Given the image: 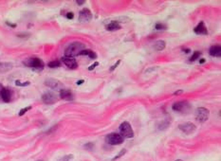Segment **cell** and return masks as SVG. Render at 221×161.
<instances>
[{"instance_id": "8d00e7d4", "label": "cell", "mask_w": 221, "mask_h": 161, "mask_svg": "<svg viewBox=\"0 0 221 161\" xmlns=\"http://www.w3.org/2000/svg\"><path fill=\"white\" fill-rule=\"evenodd\" d=\"M203 63H205V59H201L200 60V64H203Z\"/></svg>"}, {"instance_id": "f1b7e54d", "label": "cell", "mask_w": 221, "mask_h": 161, "mask_svg": "<svg viewBox=\"0 0 221 161\" xmlns=\"http://www.w3.org/2000/svg\"><path fill=\"white\" fill-rule=\"evenodd\" d=\"M98 65H99V63H98V62H95L93 65H91L89 66V68H88V70H89V71H92V70H93L94 68H95L96 66H98Z\"/></svg>"}, {"instance_id": "4dcf8cb0", "label": "cell", "mask_w": 221, "mask_h": 161, "mask_svg": "<svg viewBox=\"0 0 221 161\" xmlns=\"http://www.w3.org/2000/svg\"><path fill=\"white\" fill-rule=\"evenodd\" d=\"M182 93H183V90H178V91H176L174 93V95L175 96H178V95H181Z\"/></svg>"}, {"instance_id": "1f68e13d", "label": "cell", "mask_w": 221, "mask_h": 161, "mask_svg": "<svg viewBox=\"0 0 221 161\" xmlns=\"http://www.w3.org/2000/svg\"><path fill=\"white\" fill-rule=\"evenodd\" d=\"M6 24H7L8 26L12 27V28H15V27H16V25H15V24H12V23H10V22H7Z\"/></svg>"}, {"instance_id": "8fae6325", "label": "cell", "mask_w": 221, "mask_h": 161, "mask_svg": "<svg viewBox=\"0 0 221 161\" xmlns=\"http://www.w3.org/2000/svg\"><path fill=\"white\" fill-rule=\"evenodd\" d=\"M61 61L64 63V65H66L67 68L70 69H76L78 68V64L74 58H69V57H63Z\"/></svg>"}, {"instance_id": "8992f818", "label": "cell", "mask_w": 221, "mask_h": 161, "mask_svg": "<svg viewBox=\"0 0 221 161\" xmlns=\"http://www.w3.org/2000/svg\"><path fill=\"white\" fill-rule=\"evenodd\" d=\"M172 109L175 112H186L190 109V104L187 101H180L172 105Z\"/></svg>"}, {"instance_id": "836d02e7", "label": "cell", "mask_w": 221, "mask_h": 161, "mask_svg": "<svg viewBox=\"0 0 221 161\" xmlns=\"http://www.w3.org/2000/svg\"><path fill=\"white\" fill-rule=\"evenodd\" d=\"M182 50H183V51H185V53L191 52V50H190V48H182Z\"/></svg>"}, {"instance_id": "e0dca14e", "label": "cell", "mask_w": 221, "mask_h": 161, "mask_svg": "<svg viewBox=\"0 0 221 161\" xmlns=\"http://www.w3.org/2000/svg\"><path fill=\"white\" fill-rule=\"evenodd\" d=\"M165 47H166V43H165V41H163V40H159V41H157L154 45V48L157 51L163 50Z\"/></svg>"}, {"instance_id": "4fadbf2b", "label": "cell", "mask_w": 221, "mask_h": 161, "mask_svg": "<svg viewBox=\"0 0 221 161\" xmlns=\"http://www.w3.org/2000/svg\"><path fill=\"white\" fill-rule=\"evenodd\" d=\"M194 31H195L196 34H198V35H207L208 34V29H207L203 21H201L200 23H198V25L195 28Z\"/></svg>"}, {"instance_id": "277c9868", "label": "cell", "mask_w": 221, "mask_h": 161, "mask_svg": "<svg viewBox=\"0 0 221 161\" xmlns=\"http://www.w3.org/2000/svg\"><path fill=\"white\" fill-rule=\"evenodd\" d=\"M196 119L198 122H205L206 120H208L209 116H210V112L208 109L204 108V107H198L196 110Z\"/></svg>"}, {"instance_id": "d6a6232c", "label": "cell", "mask_w": 221, "mask_h": 161, "mask_svg": "<svg viewBox=\"0 0 221 161\" xmlns=\"http://www.w3.org/2000/svg\"><path fill=\"white\" fill-rule=\"evenodd\" d=\"M84 80H78V82L76 83H77V86H81V84H83V83H84Z\"/></svg>"}, {"instance_id": "ffe728a7", "label": "cell", "mask_w": 221, "mask_h": 161, "mask_svg": "<svg viewBox=\"0 0 221 161\" xmlns=\"http://www.w3.org/2000/svg\"><path fill=\"white\" fill-rule=\"evenodd\" d=\"M200 55H201V52H199V51H195L193 53V55L191 56V58L189 60H190L191 62H195L196 60H197L198 58L200 57Z\"/></svg>"}, {"instance_id": "30bf717a", "label": "cell", "mask_w": 221, "mask_h": 161, "mask_svg": "<svg viewBox=\"0 0 221 161\" xmlns=\"http://www.w3.org/2000/svg\"><path fill=\"white\" fill-rule=\"evenodd\" d=\"M45 84H46L48 87L54 89V90H59V89L62 88V83L59 80L56 79H52V78L47 79L45 80Z\"/></svg>"}, {"instance_id": "3957f363", "label": "cell", "mask_w": 221, "mask_h": 161, "mask_svg": "<svg viewBox=\"0 0 221 161\" xmlns=\"http://www.w3.org/2000/svg\"><path fill=\"white\" fill-rule=\"evenodd\" d=\"M120 135L124 138H131L134 137V132L128 121H124L120 125Z\"/></svg>"}, {"instance_id": "ba28073f", "label": "cell", "mask_w": 221, "mask_h": 161, "mask_svg": "<svg viewBox=\"0 0 221 161\" xmlns=\"http://www.w3.org/2000/svg\"><path fill=\"white\" fill-rule=\"evenodd\" d=\"M178 128L181 130L184 134H186V135H191L196 130V125L192 123V122H185V123H182L180 124Z\"/></svg>"}, {"instance_id": "9c48e42d", "label": "cell", "mask_w": 221, "mask_h": 161, "mask_svg": "<svg viewBox=\"0 0 221 161\" xmlns=\"http://www.w3.org/2000/svg\"><path fill=\"white\" fill-rule=\"evenodd\" d=\"M92 19V13L88 9L84 8L79 13V21L82 23H87Z\"/></svg>"}, {"instance_id": "e575fe53", "label": "cell", "mask_w": 221, "mask_h": 161, "mask_svg": "<svg viewBox=\"0 0 221 161\" xmlns=\"http://www.w3.org/2000/svg\"><path fill=\"white\" fill-rule=\"evenodd\" d=\"M76 3H77L78 5H83V4L85 3V1H79V0H77V1H76Z\"/></svg>"}, {"instance_id": "7c38bea8", "label": "cell", "mask_w": 221, "mask_h": 161, "mask_svg": "<svg viewBox=\"0 0 221 161\" xmlns=\"http://www.w3.org/2000/svg\"><path fill=\"white\" fill-rule=\"evenodd\" d=\"M60 98L66 101H73L74 100V95L69 89H61L60 90Z\"/></svg>"}, {"instance_id": "f546056e", "label": "cell", "mask_w": 221, "mask_h": 161, "mask_svg": "<svg viewBox=\"0 0 221 161\" xmlns=\"http://www.w3.org/2000/svg\"><path fill=\"white\" fill-rule=\"evenodd\" d=\"M66 16L67 19H73L74 14H73V12H67Z\"/></svg>"}, {"instance_id": "d4e9b609", "label": "cell", "mask_w": 221, "mask_h": 161, "mask_svg": "<svg viewBox=\"0 0 221 161\" xmlns=\"http://www.w3.org/2000/svg\"><path fill=\"white\" fill-rule=\"evenodd\" d=\"M30 109H31V106H28V107H26V108L21 109L20 112H19V116H23L24 114H26L27 112H28L29 110H30Z\"/></svg>"}, {"instance_id": "cb8c5ba5", "label": "cell", "mask_w": 221, "mask_h": 161, "mask_svg": "<svg viewBox=\"0 0 221 161\" xmlns=\"http://www.w3.org/2000/svg\"><path fill=\"white\" fill-rule=\"evenodd\" d=\"M72 158H73V155H66V156H64V157L60 158L58 161H69Z\"/></svg>"}, {"instance_id": "484cf974", "label": "cell", "mask_w": 221, "mask_h": 161, "mask_svg": "<svg viewBox=\"0 0 221 161\" xmlns=\"http://www.w3.org/2000/svg\"><path fill=\"white\" fill-rule=\"evenodd\" d=\"M94 147V144L92 142H89V143H87V144L84 145V148L87 149V150H92V148Z\"/></svg>"}, {"instance_id": "603a6c76", "label": "cell", "mask_w": 221, "mask_h": 161, "mask_svg": "<svg viewBox=\"0 0 221 161\" xmlns=\"http://www.w3.org/2000/svg\"><path fill=\"white\" fill-rule=\"evenodd\" d=\"M87 56L90 58V59H94L95 60L96 58H97V54L94 51H92V50H88V52H87Z\"/></svg>"}, {"instance_id": "ac0fdd59", "label": "cell", "mask_w": 221, "mask_h": 161, "mask_svg": "<svg viewBox=\"0 0 221 161\" xmlns=\"http://www.w3.org/2000/svg\"><path fill=\"white\" fill-rule=\"evenodd\" d=\"M48 68H59V66L61 65V62L59 60H54V61L49 62L48 64Z\"/></svg>"}, {"instance_id": "5b68a950", "label": "cell", "mask_w": 221, "mask_h": 161, "mask_svg": "<svg viewBox=\"0 0 221 161\" xmlns=\"http://www.w3.org/2000/svg\"><path fill=\"white\" fill-rule=\"evenodd\" d=\"M106 143L110 145H120L124 142V137H121L120 134L117 133H111L109 135H107L105 137Z\"/></svg>"}, {"instance_id": "52a82bcc", "label": "cell", "mask_w": 221, "mask_h": 161, "mask_svg": "<svg viewBox=\"0 0 221 161\" xmlns=\"http://www.w3.org/2000/svg\"><path fill=\"white\" fill-rule=\"evenodd\" d=\"M57 100H58L57 96L53 92H51V91L44 93L42 96V101L44 104H53L57 101Z\"/></svg>"}, {"instance_id": "6da1fadb", "label": "cell", "mask_w": 221, "mask_h": 161, "mask_svg": "<svg viewBox=\"0 0 221 161\" xmlns=\"http://www.w3.org/2000/svg\"><path fill=\"white\" fill-rule=\"evenodd\" d=\"M85 47V45L81 43V42H74L71 43L69 47L66 48L65 50V57L69 58H74L75 56L80 55V53L82 52Z\"/></svg>"}, {"instance_id": "83f0119b", "label": "cell", "mask_w": 221, "mask_h": 161, "mask_svg": "<svg viewBox=\"0 0 221 161\" xmlns=\"http://www.w3.org/2000/svg\"><path fill=\"white\" fill-rule=\"evenodd\" d=\"M124 154H125V150H121V153H120L119 155H116L115 157H114L113 159H112V160L114 161V160H116V159H118L119 157H121V156H123Z\"/></svg>"}, {"instance_id": "44dd1931", "label": "cell", "mask_w": 221, "mask_h": 161, "mask_svg": "<svg viewBox=\"0 0 221 161\" xmlns=\"http://www.w3.org/2000/svg\"><path fill=\"white\" fill-rule=\"evenodd\" d=\"M155 29L157 30H164V29H167V26H166L165 24H162V23H157L155 26Z\"/></svg>"}, {"instance_id": "7402d4cb", "label": "cell", "mask_w": 221, "mask_h": 161, "mask_svg": "<svg viewBox=\"0 0 221 161\" xmlns=\"http://www.w3.org/2000/svg\"><path fill=\"white\" fill-rule=\"evenodd\" d=\"M15 84L17 86H28L30 84V82H20V80H15Z\"/></svg>"}, {"instance_id": "7a4b0ae2", "label": "cell", "mask_w": 221, "mask_h": 161, "mask_svg": "<svg viewBox=\"0 0 221 161\" xmlns=\"http://www.w3.org/2000/svg\"><path fill=\"white\" fill-rule=\"evenodd\" d=\"M24 65L35 70H43L45 68L44 62L41 59H39V58H35V57L30 58V59H27L26 61H24Z\"/></svg>"}, {"instance_id": "d590c367", "label": "cell", "mask_w": 221, "mask_h": 161, "mask_svg": "<svg viewBox=\"0 0 221 161\" xmlns=\"http://www.w3.org/2000/svg\"><path fill=\"white\" fill-rule=\"evenodd\" d=\"M4 87L1 86V84H0V95H1V91H2V89H3Z\"/></svg>"}, {"instance_id": "5bb4252c", "label": "cell", "mask_w": 221, "mask_h": 161, "mask_svg": "<svg viewBox=\"0 0 221 161\" xmlns=\"http://www.w3.org/2000/svg\"><path fill=\"white\" fill-rule=\"evenodd\" d=\"M0 97H1V99H2L3 101H5V102L11 101V100H12V91L10 90V89H8V88H3L2 91H1V95H0Z\"/></svg>"}, {"instance_id": "74e56055", "label": "cell", "mask_w": 221, "mask_h": 161, "mask_svg": "<svg viewBox=\"0 0 221 161\" xmlns=\"http://www.w3.org/2000/svg\"><path fill=\"white\" fill-rule=\"evenodd\" d=\"M176 161H183V160H181V159H178V160H176Z\"/></svg>"}, {"instance_id": "9a60e30c", "label": "cell", "mask_w": 221, "mask_h": 161, "mask_svg": "<svg viewBox=\"0 0 221 161\" xmlns=\"http://www.w3.org/2000/svg\"><path fill=\"white\" fill-rule=\"evenodd\" d=\"M210 55L213 57H220L221 56V47L218 45L211 47L210 48Z\"/></svg>"}, {"instance_id": "4316f807", "label": "cell", "mask_w": 221, "mask_h": 161, "mask_svg": "<svg viewBox=\"0 0 221 161\" xmlns=\"http://www.w3.org/2000/svg\"><path fill=\"white\" fill-rule=\"evenodd\" d=\"M121 64V60H118V61H117V63H116V64H114L113 65H112L111 66V68H110V71H113V70H115L117 68H118V66H119V65Z\"/></svg>"}, {"instance_id": "2e32d148", "label": "cell", "mask_w": 221, "mask_h": 161, "mask_svg": "<svg viewBox=\"0 0 221 161\" xmlns=\"http://www.w3.org/2000/svg\"><path fill=\"white\" fill-rule=\"evenodd\" d=\"M121 29V27L119 24V22H117V21H112L111 23H109L106 26V29L108 31H116Z\"/></svg>"}, {"instance_id": "d6986e66", "label": "cell", "mask_w": 221, "mask_h": 161, "mask_svg": "<svg viewBox=\"0 0 221 161\" xmlns=\"http://www.w3.org/2000/svg\"><path fill=\"white\" fill-rule=\"evenodd\" d=\"M171 124V122L169 121L168 119H165V120H162V121L160 123V125H159V128H160V130H164V129H166V128H168V126Z\"/></svg>"}]
</instances>
